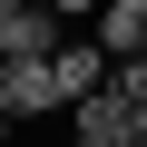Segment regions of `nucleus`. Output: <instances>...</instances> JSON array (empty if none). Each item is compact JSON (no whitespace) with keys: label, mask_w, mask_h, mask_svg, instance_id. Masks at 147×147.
Here are the masks:
<instances>
[{"label":"nucleus","mask_w":147,"mask_h":147,"mask_svg":"<svg viewBox=\"0 0 147 147\" xmlns=\"http://www.w3.org/2000/svg\"><path fill=\"white\" fill-rule=\"evenodd\" d=\"M79 10H98V0H59V20H79Z\"/></svg>","instance_id":"20e7f679"},{"label":"nucleus","mask_w":147,"mask_h":147,"mask_svg":"<svg viewBox=\"0 0 147 147\" xmlns=\"http://www.w3.org/2000/svg\"><path fill=\"white\" fill-rule=\"evenodd\" d=\"M59 39V0H0V59L10 49H49Z\"/></svg>","instance_id":"7ed1b4c3"},{"label":"nucleus","mask_w":147,"mask_h":147,"mask_svg":"<svg viewBox=\"0 0 147 147\" xmlns=\"http://www.w3.org/2000/svg\"><path fill=\"white\" fill-rule=\"evenodd\" d=\"M69 127H79V147H147V98L108 69V79L69 108Z\"/></svg>","instance_id":"f257e3e1"},{"label":"nucleus","mask_w":147,"mask_h":147,"mask_svg":"<svg viewBox=\"0 0 147 147\" xmlns=\"http://www.w3.org/2000/svg\"><path fill=\"white\" fill-rule=\"evenodd\" d=\"M0 137H10V108H0Z\"/></svg>","instance_id":"39448f33"},{"label":"nucleus","mask_w":147,"mask_h":147,"mask_svg":"<svg viewBox=\"0 0 147 147\" xmlns=\"http://www.w3.org/2000/svg\"><path fill=\"white\" fill-rule=\"evenodd\" d=\"M0 108H10V118H49V108H59L49 49H10V59H0Z\"/></svg>","instance_id":"f03ea898"}]
</instances>
